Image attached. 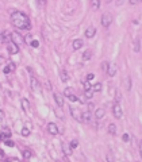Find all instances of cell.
<instances>
[{"mask_svg": "<svg viewBox=\"0 0 142 162\" xmlns=\"http://www.w3.org/2000/svg\"><path fill=\"white\" fill-rule=\"evenodd\" d=\"M11 23L19 30H30L31 29V23H30L29 16L26 14L20 12V11H15L11 15Z\"/></svg>", "mask_w": 142, "mask_h": 162, "instance_id": "cell-1", "label": "cell"}, {"mask_svg": "<svg viewBox=\"0 0 142 162\" xmlns=\"http://www.w3.org/2000/svg\"><path fill=\"white\" fill-rule=\"evenodd\" d=\"M11 42H12V43H15L16 46L19 48L20 45L25 43V38H23V37L19 34V32L15 31V32H12V34H11Z\"/></svg>", "mask_w": 142, "mask_h": 162, "instance_id": "cell-2", "label": "cell"}, {"mask_svg": "<svg viewBox=\"0 0 142 162\" xmlns=\"http://www.w3.org/2000/svg\"><path fill=\"white\" fill-rule=\"evenodd\" d=\"M100 22H102V26H104V27H108V26L112 23V15H111L110 12H106L102 15V19H100Z\"/></svg>", "mask_w": 142, "mask_h": 162, "instance_id": "cell-3", "label": "cell"}, {"mask_svg": "<svg viewBox=\"0 0 142 162\" xmlns=\"http://www.w3.org/2000/svg\"><path fill=\"white\" fill-rule=\"evenodd\" d=\"M112 115L115 116L116 119H120L123 115V111H122V107H120L118 103H115V104L112 105Z\"/></svg>", "mask_w": 142, "mask_h": 162, "instance_id": "cell-4", "label": "cell"}, {"mask_svg": "<svg viewBox=\"0 0 142 162\" xmlns=\"http://www.w3.org/2000/svg\"><path fill=\"white\" fill-rule=\"evenodd\" d=\"M11 41V34L7 30H4L1 34H0V42H3V43H10Z\"/></svg>", "mask_w": 142, "mask_h": 162, "instance_id": "cell-5", "label": "cell"}, {"mask_svg": "<svg viewBox=\"0 0 142 162\" xmlns=\"http://www.w3.org/2000/svg\"><path fill=\"white\" fill-rule=\"evenodd\" d=\"M69 111H71V115L73 116L76 120H80V122H83V114H80L79 112V109H76V108H73V107H71L69 108Z\"/></svg>", "mask_w": 142, "mask_h": 162, "instance_id": "cell-6", "label": "cell"}, {"mask_svg": "<svg viewBox=\"0 0 142 162\" xmlns=\"http://www.w3.org/2000/svg\"><path fill=\"white\" fill-rule=\"evenodd\" d=\"M48 131L49 134H52V135H57L58 134V127L56 123H49L48 124Z\"/></svg>", "mask_w": 142, "mask_h": 162, "instance_id": "cell-7", "label": "cell"}, {"mask_svg": "<svg viewBox=\"0 0 142 162\" xmlns=\"http://www.w3.org/2000/svg\"><path fill=\"white\" fill-rule=\"evenodd\" d=\"M7 50H8V53H10V54H16L18 51H19V48H18L15 43L10 42V43L7 45Z\"/></svg>", "mask_w": 142, "mask_h": 162, "instance_id": "cell-8", "label": "cell"}, {"mask_svg": "<svg viewBox=\"0 0 142 162\" xmlns=\"http://www.w3.org/2000/svg\"><path fill=\"white\" fill-rule=\"evenodd\" d=\"M95 34H96V29L91 26V27H88V29L85 30V34H84V35L87 37V38H94Z\"/></svg>", "mask_w": 142, "mask_h": 162, "instance_id": "cell-9", "label": "cell"}, {"mask_svg": "<svg viewBox=\"0 0 142 162\" xmlns=\"http://www.w3.org/2000/svg\"><path fill=\"white\" fill-rule=\"evenodd\" d=\"M61 147H62V151H64V154L65 156H72V147L69 146L68 143H62L61 145Z\"/></svg>", "mask_w": 142, "mask_h": 162, "instance_id": "cell-10", "label": "cell"}, {"mask_svg": "<svg viewBox=\"0 0 142 162\" xmlns=\"http://www.w3.org/2000/svg\"><path fill=\"white\" fill-rule=\"evenodd\" d=\"M54 100H56V104H57L58 107H62V105H64L62 95H60V93H54Z\"/></svg>", "mask_w": 142, "mask_h": 162, "instance_id": "cell-11", "label": "cell"}, {"mask_svg": "<svg viewBox=\"0 0 142 162\" xmlns=\"http://www.w3.org/2000/svg\"><path fill=\"white\" fill-rule=\"evenodd\" d=\"M60 77H61L62 83H66V81L69 80V73L65 69H61V70H60Z\"/></svg>", "mask_w": 142, "mask_h": 162, "instance_id": "cell-12", "label": "cell"}, {"mask_svg": "<svg viewBox=\"0 0 142 162\" xmlns=\"http://www.w3.org/2000/svg\"><path fill=\"white\" fill-rule=\"evenodd\" d=\"M83 45H84V42H83V39H74L73 41V50H79L80 48H83Z\"/></svg>", "mask_w": 142, "mask_h": 162, "instance_id": "cell-13", "label": "cell"}, {"mask_svg": "<svg viewBox=\"0 0 142 162\" xmlns=\"http://www.w3.org/2000/svg\"><path fill=\"white\" fill-rule=\"evenodd\" d=\"M107 74H108L110 77H114V76H115V74H116V64H111V65H110Z\"/></svg>", "mask_w": 142, "mask_h": 162, "instance_id": "cell-14", "label": "cell"}, {"mask_svg": "<svg viewBox=\"0 0 142 162\" xmlns=\"http://www.w3.org/2000/svg\"><path fill=\"white\" fill-rule=\"evenodd\" d=\"M14 70H15V64H14V62H10V64H8L3 69V72L7 74V73H11V72H14Z\"/></svg>", "mask_w": 142, "mask_h": 162, "instance_id": "cell-15", "label": "cell"}, {"mask_svg": "<svg viewBox=\"0 0 142 162\" xmlns=\"http://www.w3.org/2000/svg\"><path fill=\"white\" fill-rule=\"evenodd\" d=\"M31 89L32 91H38L39 89V83L35 77H31Z\"/></svg>", "mask_w": 142, "mask_h": 162, "instance_id": "cell-16", "label": "cell"}, {"mask_svg": "<svg viewBox=\"0 0 142 162\" xmlns=\"http://www.w3.org/2000/svg\"><path fill=\"white\" fill-rule=\"evenodd\" d=\"M125 91H131V77L127 76L125 80Z\"/></svg>", "mask_w": 142, "mask_h": 162, "instance_id": "cell-17", "label": "cell"}, {"mask_svg": "<svg viewBox=\"0 0 142 162\" xmlns=\"http://www.w3.org/2000/svg\"><path fill=\"white\" fill-rule=\"evenodd\" d=\"M95 116H96V119H102L104 116V109L103 108H97L96 111H95Z\"/></svg>", "mask_w": 142, "mask_h": 162, "instance_id": "cell-18", "label": "cell"}, {"mask_svg": "<svg viewBox=\"0 0 142 162\" xmlns=\"http://www.w3.org/2000/svg\"><path fill=\"white\" fill-rule=\"evenodd\" d=\"M83 122L91 123V112H83Z\"/></svg>", "mask_w": 142, "mask_h": 162, "instance_id": "cell-19", "label": "cell"}, {"mask_svg": "<svg viewBox=\"0 0 142 162\" xmlns=\"http://www.w3.org/2000/svg\"><path fill=\"white\" fill-rule=\"evenodd\" d=\"M108 134H111V135H115L116 134V126L114 123L108 124Z\"/></svg>", "mask_w": 142, "mask_h": 162, "instance_id": "cell-20", "label": "cell"}, {"mask_svg": "<svg viewBox=\"0 0 142 162\" xmlns=\"http://www.w3.org/2000/svg\"><path fill=\"white\" fill-rule=\"evenodd\" d=\"M22 108L25 111H29L30 104H29V100H27V99H22Z\"/></svg>", "mask_w": 142, "mask_h": 162, "instance_id": "cell-21", "label": "cell"}, {"mask_svg": "<svg viewBox=\"0 0 142 162\" xmlns=\"http://www.w3.org/2000/svg\"><path fill=\"white\" fill-rule=\"evenodd\" d=\"M139 50H141V45H139V38H136V41H134V51H136V53H138Z\"/></svg>", "mask_w": 142, "mask_h": 162, "instance_id": "cell-22", "label": "cell"}, {"mask_svg": "<svg viewBox=\"0 0 142 162\" xmlns=\"http://www.w3.org/2000/svg\"><path fill=\"white\" fill-rule=\"evenodd\" d=\"M91 57H92V51H91V50H85L84 54H83V58H84V61L91 60Z\"/></svg>", "mask_w": 142, "mask_h": 162, "instance_id": "cell-23", "label": "cell"}, {"mask_svg": "<svg viewBox=\"0 0 142 162\" xmlns=\"http://www.w3.org/2000/svg\"><path fill=\"white\" fill-rule=\"evenodd\" d=\"M11 137V132L10 130H6L1 132V135H0V139H7V138H10Z\"/></svg>", "mask_w": 142, "mask_h": 162, "instance_id": "cell-24", "label": "cell"}, {"mask_svg": "<svg viewBox=\"0 0 142 162\" xmlns=\"http://www.w3.org/2000/svg\"><path fill=\"white\" fill-rule=\"evenodd\" d=\"M92 91L94 92H102V83H96L92 86Z\"/></svg>", "mask_w": 142, "mask_h": 162, "instance_id": "cell-25", "label": "cell"}, {"mask_svg": "<svg viewBox=\"0 0 142 162\" xmlns=\"http://www.w3.org/2000/svg\"><path fill=\"white\" fill-rule=\"evenodd\" d=\"M122 100V95H120V91H115V103L119 104V102Z\"/></svg>", "mask_w": 142, "mask_h": 162, "instance_id": "cell-26", "label": "cell"}, {"mask_svg": "<svg viewBox=\"0 0 142 162\" xmlns=\"http://www.w3.org/2000/svg\"><path fill=\"white\" fill-rule=\"evenodd\" d=\"M84 96L91 100V99L94 97V91H92V89H91V91H84Z\"/></svg>", "mask_w": 142, "mask_h": 162, "instance_id": "cell-27", "label": "cell"}, {"mask_svg": "<svg viewBox=\"0 0 142 162\" xmlns=\"http://www.w3.org/2000/svg\"><path fill=\"white\" fill-rule=\"evenodd\" d=\"M64 95L66 96V97H69V96H71V95H73V89H72V88H65Z\"/></svg>", "mask_w": 142, "mask_h": 162, "instance_id": "cell-28", "label": "cell"}, {"mask_svg": "<svg viewBox=\"0 0 142 162\" xmlns=\"http://www.w3.org/2000/svg\"><path fill=\"white\" fill-rule=\"evenodd\" d=\"M102 68H103V72H108V68H110V64H108V62H106V61H103V62H102Z\"/></svg>", "mask_w": 142, "mask_h": 162, "instance_id": "cell-29", "label": "cell"}, {"mask_svg": "<svg viewBox=\"0 0 142 162\" xmlns=\"http://www.w3.org/2000/svg\"><path fill=\"white\" fill-rule=\"evenodd\" d=\"M91 4H92V8H95V10H96V8H99L100 1H99V0H92V1H91Z\"/></svg>", "mask_w": 142, "mask_h": 162, "instance_id": "cell-30", "label": "cell"}, {"mask_svg": "<svg viewBox=\"0 0 142 162\" xmlns=\"http://www.w3.org/2000/svg\"><path fill=\"white\" fill-rule=\"evenodd\" d=\"M22 135H23V137H29V135H30V130H29V128H26V127L22 128Z\"/></svg>", "mask_w": 142, "mask_h": 162, "instance_id": "cell-31", "label": "cell"}, {"mask_svg": "<svg viewBox=\"0 0 142 162\" xmlns=\"http://www.w3.org/2000/svg\"><path fill=\"white\" fill-rule=\"evenodd\" d=\"M23 157H25L26 159H29L30 157H31V151H29V150H25V151H23Z\"/></svg>", "mask_w": 142, "mask_h": 162, "instance_id": "cell-32", "label": "cell"}, {"mask_svg": "<svg viewBox=\"0 0 142 162\" xmlns=\"http://www.w3.org/2000/svg\"><path fill=\"white\" fill-rule=\"evenodd\" d=\"M69 146H71L72 149H76V147L79 146V142H77V140H76V139H73V140H72V142H71V145H69Z\"/></svg>", "mask_w": 142, "mask_h": 162, "instance_id": "cell-33", "label": "cell"}, {"mask_svg": "<svg viewBox=\"0 0 142 162\" xmlns=\"http://www.w3.org/2000/svg\"><path fill=\"white\" fill-rule=\"evenodd\" d=\"M91 89H92L91 88V84L88 83V81H85L84 83V91H91Z\"/></svg>", "mask_w": 142, "mask_h": 162, "instance_id": "cell-34", "label": "cell"}, {"mask_svg": "<svg viewBox=\"0 0 142 162\" xmlns=\"http://www.w3.org/2000/svg\"><path fill=\"white\" fill-rule=\"evenodd\" d=\"M94 77H95L94 73H88V74H87V80H85V81H88V83H89V81L94 78Z\"/></svg>", "mask_w": 142, "mask_h": 162, "instance_id": "cell-35", "label": "cell"}, {"mask_svg": "<svg viewBox=\"0 0 142 162\" xmlns=\"http://www.w3.org/2000/svg\"><path fill=\"white\" fill-rule=\"evenodd\" d=\"M69 100H71V102H79V99H77V96H74V95H71L69 96Z\"/></svg>", "mask_w": 142, "mask_h": 162, "instance_id": "cell-36", "label": "cell"}, {"mask_svg": "<svg viewBox=\"0 0 142 162\" xmlns=\"http://www.w3.org/2000/svg\"><path fill=\"white\" fill-rule=\"evenodd\" d=\"M25 42H26V43H31V42H32V41H31V35H30V34L26 35V38H25Z\"/></svg>", "mask_w": 142, "mask_h": 162, "instance_id": "cell-37", "label": "cell"}, {"mask_svg": "<svg viewBox=\"0 0 142 162\" xmlns=\"http://www.w3.org/2000/svg\"><path fill=\"white\" fill-rule=\"evenodd\" d=\"M30 45H31L32 48H38V45H39V42H38V41H32V42H31V43H30Z\"/></svg>", "mask_w": 142, "mask_h": 162, "instance_id": "cell-38", "label": "cell"}, {"mask_svg": "<svg viewBox=\"0 0 142 162\" xmlns=\"http://www.w3.org/2000/svg\"><path fill=\"white\" fill-rule=\"evenodd\" d=\"M3 120H4V112L0 109V123H1Z\"/></svg>", "mask_w": 142, "mask_h": 162, "instance_id": "cell-39", "label": "cell"}, {"mask_svg": "<svg viewBox=\"0 0 142 162\" xmlns=\"http://www.w3.org/2000/svg\"><path fill=\"white\" fill-rule=\"evenodd\" d=\"M130 139V137H129V134H123V140L125 142H127V140Z\"/></svg>", "mask_w": 142, "mask_h": 162, "instance_id": "cell-40", "label": "cell"}, {"mask_svg": "<svg viewBox=\"0 0 142 162\" xmlns=\"http://www.w3.org/2000/svg\"><path fill=\"white\" fill-rule=\"evenodd\" d=\"M107 161H108V162H114V157L111 156V154H108V156H107Z\"/></svg>", "mask_w": 142, "mask_h": 162, "instance_id": "cell-41", "label": "cell"}, {"mask_svg": "<svg viewBox=\"0 0 142 162\" xmlns=\"http://www.w3.org/2000/svg\"><path fill=\"white\" fill-rule=\"evenodd\" d=\"M6 145H7V146H10V147H12L14 142H11V140H6Z\"/></svg>", "mask_w": 142, "mask_h": 162, "instance_id": "cell-42", "label": "cell"}, {"mask_svg": "<svg viewBox=\"0 0 142 162\" xmlns=\"http://www.w3.org/2000/svg\"><path fill=\"white\" fill-rule=\"evenodd\" d=\"M88 109H89V111L94 109V103H88Z\"/></svg>", "mask_w": 142, "mask_h": 162, "instance_id": "cell-43", "label": "cell"}, {"mask_svg": "<svg viewBox=\"0 0 142 162\" xmlns=\"http://www.w3.org/2000/svg\"><path fill=\"white\" fill-rule=\"evenodd\" d=\"M139 154H141V158H142V140L139 142Z\"/></svg>", "mask_w": 142, "mask_h": 162, "instance_id": "cell-44", "label": "cell"}, {"mask_svg": "<svg viewBox=\"0 0 142 162\" xmlns=\"http://www.w3.org/2000/svg\"><path fill=\"white\" fill-rule=\"evenodd\" d=\"M129 3L130 4H137V3H138V0H130Z\"/></svg>", "mask_w": 142, "mask_h": 162, "instance_id": "cell-45", "label": "cell"}, {"mask_svg": "<svg viewBox=\"0 0 142 162\" xmlns=\"http://www.w3.org/2000/svg\"><path fill=\"white\" fill-rule=\"evenodd\" d=\"M4 61H6V60H4V57H1V55H0V65H1V64H3V62H4Z\"/></svg>", "mask_w": 142, "mask_h": 162, "instance_id": "cell-46", "label": "cell"}, {"mask_svg": "<svg viewBox=\"0 0 142 162\" xmlns=\"http://www.w3.org/2000/svg\"><path fill=\"white\" fill-rule=\"evenodd\" d=\"M4 157V154H3V151H0V158H3Z\"/></svg>", "mask_w": 142, "mask_h": 162, "instance_id": "cell-47", "label": "cell"}]
</instances>
